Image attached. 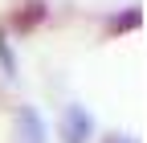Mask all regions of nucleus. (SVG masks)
Returning <instances> with one entry per match:
<instances>
[{
	"instance_id": "nucleus-1",
	"label": "nucleus",
	"mask_w": 147,
	"mask_h": 143,
	"mask_svg": "<svg viewBox=\"0 0 147 143\" xmlns=\"http://www.w3.org/2000/svg\"><path fill=\"white\" fill-rule=\"evenodd\" d=\"M61 139L65 143H90L94 139V119L86 106H65L61 115Z\"/></svg>"
},
{
	"instance_id": "nucleus-2",
	"label": "nucleus",
	"mask_w": 147,
	"mask_h": 143,
	"mask_svg": "<svg viewBox=\"0 0 147 143\" xmlns=\"http://www.w3.org/2000/svg\"><path fill=\"white\" fill-rule=\"evenodd\" d=\"M16 143H45V123L33 106L16 111Z\"/></svg>"
},
{
	"instance_id": "nucleus-3",
	"label": "nucleus",
	"mask_w": 147,
	"mask_h": 143,
	"mask_svg": "<svg viewBox=\"0 0 147 143\" xmlns=\"http://www.w3.org/2000/svg\"><path fill=\"white\" fill-rule=\"evenodd\" d=\"M0 65H4V74H8V78L16 74V57H12V45H8L4 33H0Z\"/></svg>"
},
{
	"instance_id": "nucleus-4",
	"label": "nucleus",
	"mask_w": 147,
	"mask_h": 143,
	"mask_svg": "<svg viewBox=\"0 0 147 143\" xmlns=\"http://www.w3.org/2000/svg\"><path fill=\"white\" fill-rule=\"evenodd\" d=\"M139 25V8H131L127 16H115V21H110V33H123V29H135Z\"/></svg>"
},
{
	"instance_id": "nucleus-5",
	"label": "nucleus",
	"mask_w": 147,
	"mask_h": 143,
	"mask_svg": "<svg viewBox=\"0 0 147 143\" xmlns=\"http://www.w3.org/2000/svg\"><path fill=\"white\" fill-rule=\"evenodd\" d=\"M102 143H139V139H131V135H106Z\"/></svg>"
}]
</instances>
